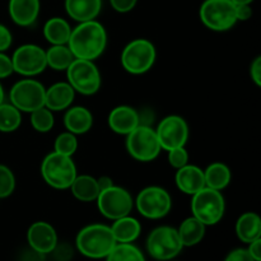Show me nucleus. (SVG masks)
Segmentation results:
<instances>
[{
  "label": "nucleus",
  "instance_id": "nucleus-23",
  "mask_svg": "<svg viewBox=\"0 0 261 261\" xmlns=\"http://www.w3.org/2000/svg\"><path fill=\"white\" fill-rule=\"evenodd\" d=\"M69 189L71 190L74 198L78 199L79 201H83V203L96 201L97 196L101 191L97 178L89 175H76Z\"/></svg>",
  "mask_w": 261,
  "mask_h": 261
},
{
  "label": "nucleus",
  "instance_id": "nucleus-8",
  "mask_svg": "<svg viewBox=\"0 0 261 261\" xmlns=\"http://www.w3.org/2000/svg\"><path fill=\"white\" fill-rule=\"evenodd\" d=\"M199 13L203 24L216 32L231 30L239 22L236 5L231 0H205Z\"/></svg>",
  "mask_w": 261,
  "mask_h": 261
},
{
  "label": "nucleus",
  "instance_id": "nucleus-42",
  "mask_svg": "<svg viewBox=\"0 0 261 261\" xmlns=\"http://www.w3.org/2000/svg\"><path fill=\"white\" fill-rule=\"evenodd\" d=\"M97 182H98V186L101 190H103V189H107V188H110V186L114 185V182H112V180L109 177V176H102V177L97 178Z\"/></svg>",
  "mask_w": 261,
  "mask_h": 261
},
{
  "label": "nucleus",
  "instance_id": "nucleus-10",
  "mask_svg": "<svg viewBox=\"0 0 261 261\" xmlns=\"http://www.w3.org/2000/svg\"><path fill=\"white\" fill-rule=\"evenodd\" d=\"M138 212L144 218L161 219L165 218L172 209V199L166 189L160 186L144 188L134 201Z\"/></svg>",
  "mask_w": 261,
  "mask_h": 261
},
{
  "label": "nucleus",
  "instance_id": "nucleus-35",
  "mask_svg": "<svg viewBox=\"0 0 261 261\" xmlns=\"http://www.w3.org/2000/svg\"><path fill=\"white\" fill-rule=\"evenodd\" d=\"M13 73H14V69H13L12 58L5 55L4 53H0V79L8 78Z\"/></svg>",
  "mask_w": 261,
  "mask_h": 261
},
{
  "label": "nucleus",
  "instance_id": "nucleus-2",
  "mask_svg": "<svg viewBox=\"0 0 261 261\" xmlns=\"http://www.w3.org/2000/svg\"><path fill=\"white\" fill-rule=\"evenodd\" d=\"M79 252L89 259H103L111 252L115 240L111 227L105 224H89L79 231L75 240Z\"/></svg>",
  "mask_w": 261,
  "mask_h": 261
},
{
  "label": "nucleus",
  "instance_id": "nucleus-30",
  "mask_svg": "<svg viewBox=\"0 0 261 261\" xmlns=\"http://www.w3.org/2000/svg\"><path fill=\"white\" fill-rule=\"evenodd\" d=\"M106 261H145L143 252L133 244H116Z\"/></svg>",
  "mask_w": 261,
  "mask_h": 261
},
{
  "label": "nucleus",
  "instance_id": "nucleus-38",
  "mask_svg": "<svg viewBox=\"0 0 261 261\" xmlns=\"http://www.w3.org/2000/svg\"><path fill=\"white\" fill-rule=\"evenodd\" d=\"M250 76H251V81L256 84L257 87H261V58L254 59V61L250 65Z\"/></svg>",
  "mask_w": 261,
  "mask_h": 261
},
{
  "label": "nucleus",
  "instance_id": "nucleus-43",
  "mask_svg": "<svg viewBox=\"0 0 261 261\" xmlns=\"http://www.w3.org/2000/svg\"><path fill=\"white\" fill-rule=\"evenodd\" d=\"M234 5H241V4H251L254 0H231Z\"/></svg>",
  "mask_w": 261,
  "mask_h": 261
},
{
  "label": "nucleus",
  "instance_id": "nucleus-24",
  "mask_svg": "<svg viewBox=\"0 0 261 261\" xmlns=\"http://www.w3.org/2000/svg\"><path fill=\"white\" fill-rule=\"evenodd\" d=\"M236 234L242 242L250 244L261 237V219L254 212L244 213L236 223Z\"/></svg>",
  "mask_w": 261,
  "mask_h": 261
},
{
  "label": "nucleus",
  "instance_id": "nucleus-6",
  "mask_svg": "<svg viewBox=\"0 0 261 261\" xmlns=\"http://www.w3.org/2000/svg\"><path fill=\"white\" fill-rule=\"evenodd\" d=\"M126 150L135 161L152 162L160 155L162 147L155 130L149 125H139L126 135Z\"/></svg>",
  "mask_w": 261,
  "mask_h": 261
},
{
  "label": "nucleus",
  "instance_id": "nucleus-21",
  "mask_svg": "<svg viewBox=\"0 0 261 261\" xmlns=\"http://www.w3.org/2000/svg\"><path fill=\"white\" fill-rule=\"evenodd\" d=\"M101 9L102 0H65L66 13L79 23L96 19Z\"/></svg>",
  "mask_w": 261,
  "mask_h": 261
},
{
  "label": "nucleus",
  "instance_id": "nucleus-16",
  "mask_svg": "<svg viewBox=\"0 0 261 261\" xmlns=\"http://www.w3.org/2000/svg\"><path fill=\"white\" fill-rule=\"evenodd\" d=\"M175 184L181 193L191 195L205 188L204 170L195 165H186L178 168L175 175Z\"/></svg>",
  "mask_w": 261,
  "mask_h": 261
},
{
  "label": "nucleus",
  "instance_id": "nucleus-19",
  "mask_svg": "<svg viewBox=\"0 0 261 261\" xmlns=\"http://www.w3.org/2000/svg\"><path fill=\"white\" fill-rule=\"evenodd\" d=\"M40 0H9V15L20 27H30L40 14Z\"/></svg>",
  "mask_w": 261,
  "mask_h": 261
},
{
  "label": "nucleus",
  "instance_id": "nucleus-32",
  "mask_svg": "<svg viewBox=\"0 0 261 261\" xmlns=\"http://www.w3.org/2000/svg\"><path fill=\"white\" fill-rule=\"evenodd\" d=\"M76 149H78V139H76V135L70 132L61 133L54 143V152L69 155V157H71L76 152Z\"/></svg>",
  "mask_w": 261,
  "mask_h": 261
},
{
  "label": "nucleus",
  "instance_id": "nucleus-33",
  "mask_svg": "<svg viewBox=\"0 0 261 261\" xmlns=\"http://www.w3.org/2000/svg\"><path fill=\"white\" fill-rule=\"evenodd\" d=\"M15 189V177L9 167L0 165V199L8 198Z\"/></svg>",
  "mask_w": 261,
  "mask_h": 261
},
{
  "label": "nucleus",
  "instance_id": "nucleus-31",
  "mask_svg": "<svg viewBox=\"0 0 261 261\" xmlns=\"http://www.w3.org/2000/svg\"><path fill=\"white\" fill-rule=\"evenodd\" d=\"M31 125L38 133H48L55 125V119L51 110L47 107H41L31 112Z\"/></svg>",
  "mask_w": 261,
  "mask_h": 261
},
{
  "label": "nucleus",
  "instance_id": "nucleus-44",
  "mask_svg": "<svg viewBox=\"0 0 261 261\" xmlns=\"http://www.w3.org/2000/svg\"><path fill=\"white\" fill-rule=\"evenodd\" d=\"M4 98H5V93H4V88H3L2 83H0V105L4 102Z\"/></svg>",
  "mask_w": 261,
  "mask_h": 261
},
{
  "label": "nucleus",
  "instance_id": "nucleus-39",
  "mask_svg": "<svg viewBox=\"0 0 261 261\" xmlns=\"http://www.w3.org/2000/svg\"><path fill=\"white\" fill-rule=\"evenodd\" d=\"M224 261H255L249 254V251L245 249H237L233 250L228 254Z\"/></svg>",
  "mask_w": 261,
  "mask_h": 261
},
{
  "label": "nucleus",
  "instance_id": "nucleus-4",
  "mask_svg": "<svg viewBox=\"0 0 261 261\" xmlns=\"http://www.w3.org/2000/svg\"><path fill=\"white\" fill-rule=\"evenodd\" d=\"M157 51L154 45L145 38H135L124 47L121 54V65L127 73L140 75L154 65Z\"/></svg>",
  "mask_w": 261,
  "mask_h": 261
},
{
  "label": "nucleus",
  "instance_id": "nucleus-3",
  "mask_svg": "<svg viewBox=\"0 0 261 261\" xmlns=\"http://www.w3.org/2000/svg\"><path fill=\"white\" fill-rule=\"evenodd\" d=\"M41 175L48 186L58 190H65L70 188L78 171L71 157L53 152L43 158Z\"/></svg>",
  "mask_w": 261,
  "mask_h": 261
},
{
  "label": "nucleus",
  "instance_id": "nucleus-34",
  "mask_svg": "<svg viewBox=\"0 0 261 261\" xmlns=\"http://www.w3.org/2000/svg\"><path fill=\"white\" fill-rule=\"evenodd\" d=\"M168 163H170L173 168H176V170L188 165L189 153L188 150H186V148L180 147L168 150Z\"/></svg>",
  "mask_w": 261,
  "mask_h": 261
},
{
  "label": "nucleus",
  "instance_id": "nucleus-7",
  "mask_svg": "<svg viewBox=\"0 0 261 261\" xmlns=\"http://www.w3.org/2000/svg\"><path fill=\"white\" fill-rule=\"evenodd\" d=\"M65 71L68 83L73 87L75 93L92 96L101 88V73L93 61L75 59Z\"/></svg>",
  "mask_w": 261,
  "mask_h": 261
},
{
  "label": "nucleus",
  "instance_id": "nucleus-28",
  "mask_svg": "<svg viewBox=\"0 0 261 261\" xmlns=\"http://www.w3.org/2000/svg\"><path fill=\"white\" fill-rule=\"evenodd\" d=\"M74 60L75 56L73 55L68 45H51V47L46 51L47 66H50L53 70H66Z\"/></svg>",
  "mask_w": 261,
  "mask_h": 261
},
{
  "label": "nucleus",
  "instance_id": "nucleus-14",
  "mask_svg": "<svg viewBox=\"0 0 261 261\" xmlns=\"http://www.w3.org/2000/svg\"><path fill=\"white\" fill-rule=\"evenodd\" d=\"M162 149L171 150L175 148L185 147L189 139L188 122L177 115L163 117L155 129Z\"/></svg>",
  "mask_w": 261,
  "mask_h": 261
},
{
  "label": "nucleus",
  "instance_id": "nucleus-25",
  "mask_svg": "<svg viewBox=\"0 0 261 261\" xmlns=\"http://www.w3.org/2000/svg\"><path fill=\"white\" fill-rule=\"evenodd\" d=\"M71 35V27L64 18H50L43 25V36L51 45H68Z\"/></svg>",
  "mask_w": 261,
  "mask_h": 261
},
{
  "label": "nucleus",
  "instance_id": "nucleus-5",
  "mask_svg": "<svg viewBox=\"0 0 261 261\" xmlns=\"http://www.w3.org/2000/svg\"><path fill=\"white\" fill-rule=\"evenodd\" d=\"M226 201L221 191L204 188L193 195L191 212L205 226H214L223 218Z\"/></svg>",
  "mask_w": 261,
  "mask_h": 261
},
{
  "label": "nucleus",
  "instance_id": "nucleus-9",
  "mask_svg": "<svg viewBox=\"0 0 261 261\" xmlns=\"http://www.w3.org/2000/svg\"><path fill=\"white\" fill-rule=\"evenodd\" d=\"M178 231L173 227L161 226L153 229L147 239V250L155 260L168 261L177 256L182 250Z\"/></svg>",
  "mask_w": 261,
  "mask_h": 261
},
{
  "label": "nucleus",
  "instance_id": "nucleus-1",
  "mask_svg": "<svg viewBox=\"0 0 261 261\" xmlns=\"http://www.w3.org/2000/svg\"><path fill=\"white\" fill-rule=\"evenodd\" d=\"M68 46L75 59L94 61L106 50L107 32L96 19L82 22L71 30Z\"/></svg>",
  "mask_w": 261,
  "mask_h": 261
},
{
  "label": "nucleus",
  "instance_id": "nucleus-13",
  "mask_svg": "<svg viewBox=\"0 0 261 261\" xmlns=\"http://www.w3.org/2000/svg\"><path fill=\"white\" fill-rule=\"evenodd\" d=\"M12 63L15 73L25 78L38 75L47 68L46 50L33 43H25L14 51Z\"/></svg>",
  "mask_w": 261,
  "mask_h": 261
},
{
  "label": "nucleus",
  "instance_id": "nucleus-22",
  "mask_svg": "<svg viewBox=\"0 0 261 261\" xmlns=\"http://www.w3.org/2000/svg\"><path fill=\"white\" fill-rule=\"evenodd\" d=\"M111 231L117 244H132L139 237L142 226L138 219L125 216L115 219L114 224L111 226Z\"/></svg>",
  "mask_w": 261,
  "mask_h": 261
},
{
  "label": "nucleus",
  "instance_id": "nucleus-27",
  "mask_svg": "<svg viewBox=\"0 0 261 261\" xmlns=\"http://www.w3.org/2000/svg\"><path fill=\"white\" fill-rule=\"evenodd\" d=\"M205 224L201 223L194 216L186 218L181 223L180 228L177 229L178 236H180V240L184 246L191 247L198 245L205 236Z\"/></svg>",
  "mask_w": 261,
  "mask_h": 261
},
{
  "label": "nucleus",
  "instance_id": "nucleus-15",
  "mask_svg": "<svg viewBox=\"0 0 261 261\" xmlns=\"http://www.w3.org/2000/svg\"><path fill=\"white\" fill-rule=\"evenodd\" d=\"M27 240L31 249L40 254H50L58 245V233L47 222H35L27 232Z\"/></svg>",
  "mask_w": 261,
  "mask_h": 261
},
{
  "label": "nucleus",
  "instance_id": "nucleus-36",
  "mask_svg": "<svg viewBox=\"0 0 261 261\" xmlns=\"http://www.w3.org/2000/svg\"><path fill=\"white\" fill-rule=\"evenodd\" d=\"M13 36L10 31L0 23V53H4L12 46Z\"/></svg>",
  "mask_w": 261,
  "mask_h": 261
},
{
  "label": "nucleus",
  "instance_id": "nucleus-37",
  "mask_svg": "<svg viewBox=\"0 0 261 261\" xmlns=\"http://www.w3.org/2000/svg\"><path fill=\"white\" fill-rule=\"evenodd\" d=\"M111 7L119 13H127L137 5L138 0H110Z\"/></svg>",
  "mask_w": 261,
  "mask_h": 261
},
{
  "label": "nucleus",
  "instance_id": "nucleus-26",
  "mask_svg": "<svg viewBox=\"0 0 261 261\" xmlns=\"http://www.w3.org/2000/svg\"><path fill=\"white\" fill-rule=\"evenodd\" d=\"M205 188L222 191L231 184L232 173L227 165L221 162H214L204 170Z\"/></svg>",
  "mask_w": 261,
  "mask_h": 261
},
{
  "label": "nucleus",
  "instance_id": "nucleus-12",
  "mask_svg": "<svg viewBox=\"0 0 261 261\" xmlns=\"http://www.w3.org/2000/svg\"><path fill=\"white\" fill-rule=\"evenodd\" d=\"M46 88L35 79L25 78L17 82L9 93L10 103L20 112H32L45 106Z\"/></svg>",
  "mask_w": 261,
  "mask_h": 261
},
{
  "label": "nucleus",
  "instance_id": "nucleus-40",
  "mask_svg": "<svg viewBox=\"0 0 261 261\" xmlns=\"http://www.w3.org/2000/svg\"><path fill=\"white\" fill-rule=\"evenodd\" d=\"M237 20H249L252 17V9L250 4L236 5Z\"/></svg>",
  "mask_w": 261,
  "mask_h": 261
},
{
  "label": "nucleus",
  "instance_id": "nucleus-20",
  "mask_svg": "<svg viewBox=\"0 0 261 261\" xmlns=\"http://www.w3.org/2000/svg\"><path fill=\"white\" fill-rule=\"evenodd\" d=\"M93 125V116L87 107L74 106L66 109L64 115V126L66 132L74 135H83L91 130Z\"/></svg>",
  "mask_w": 261,
  "mask_h": 261
},
{
  "label": "nucleus",
  "instance_id": "nucleus-18",
  "mask_svg": "<svg viewBox=\"0 0 261 261\" xmlns=\"http://www.w3.org/2000/svg\"><path fill=\"white\" fill-rule=\"evenodd\" d=\"M75 98V91L68 82H58L45 92V107L53 112L69 109Z\"/></svg>",
  "mask_w": 261,
  "mask_h": 261
},
{
  "label": "nucleus",
  "instance_id": "nucleus-41",
  "mask_svg": "<svg viewBox=\"0 0 261 261\" xmlns=\"http://www.w3.org/2000/svg\"><path fill=\"white\" fill-rule=\"evenodd\" d=\"M250 246L247 249L249 254L255 261H261V237L260 239L255 240V241L250 242Z\"/></svg>",
  "mask_w": 261,
  "mask_h": 261
},
{
  "label": "nucleus",
  "instance_id": "nucleus-11",
  "mask_svg": "<svg viewBox=\"0 0 261 261\" xmlns=\"http://www.w3.org/2000/svg\"><path fill=\"white\" fill-rule=\"evenodd\" d=\"M96 201L102 216L111 221L129 216L134 206V200L129 191L115 185L99 191Z\"/></svg>",
  "mask_w": 261,
  "mask_h": 261
},
{
  "label": "nucleus",
  "instance_id": "nucleus-17",
  "mask_svg": "<svg viewBox=\"0 0 261 261\" xmlns=\"http://www.w3.org/2000/svg\"><path fill=\"white\" fill-rule=\"evenodd\" d=\"M109 126L119 135H127L140 125L139 112L130 106H117L110 112Z\"/></svg>",
  "mask_w": 261,
  "mask_h": 261
},
{
  "label": "nucleus",
  "instance_id": "nucleus-29",
  "mask_svg": "<svg viewBox=\"0 0 261 261\" xmlns=\"http://www.w3.org/2000/svg\"><path fill=\"white\" fill-rule=\"evenodd\" d=\"M22 124V114L12 103L0 105V132L13 133L19 129Z\"/></svg>",
  "mask_w": 261,
  "mask_h": 261
}]
</instances>
